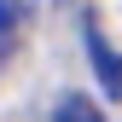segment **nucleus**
Wrapping results in <instances>:
<instances>
[{
    "label": "nucleus",
    "mask_w": 122,
    "mask_h": 122,
    "mask_svg": "<svg viewBox=\"0 0 122 122\" xmlns=\"http://www.w3.org/2000/svg\"><path fill=\"white\" fill-rule=\"evenodd\" d=\"M52 122H105V116H99V105L87 99V93H70V99H58Z\"/></svg>",
    "instance_id": "obj_3"
},
{
    "label": "nucleus",
    "mask_w": 122,
    "mask_h": 122,
    "mask_svg": "<svg viewBox=\"0 0 122 122\" xmlns=\"http://www.w3.org/2000/svg\"><path fill=\"white\" fill-rule=\"evenodd\" d=\"M81 35H87V58H93V70H99V81H105V93H111V99H122V52H111V47H105V35H99V23H87Z\"/></svg>",
    "instance_id": "obj_1"
},
{
    "label": "nucleus",
    "mask_w": 122,
    "mask_h": 122,
    "mask_svg": "<svg viewBox=\"0 0 122 122\" xmlns=\"http://www.w3.org/2000/svg\"><path fill=\"white\" fill-rule=\"evenodd\" d=\"M35 6H41V0H0V64H6V52L23 41V29H29V18H35Z\"/></svg>",
    "instance_id": "obj_2"
}]
</instances>
